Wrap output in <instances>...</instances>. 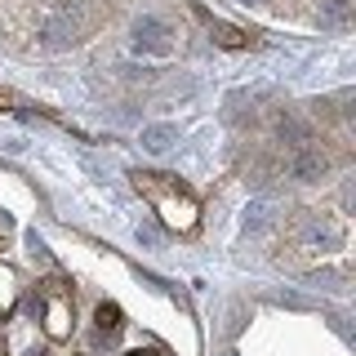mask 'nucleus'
Returning <instances> with one entry per match:
<instances>
[{"instance_id":"1","label":"nucleus","mask_w":356,"mask_h":356,"mask_svg":"<svg viewBox=\"0 0 356 356\" xmlns=\"http://www.w3.org/2000/svg\"><path fill=\"white\" fill-rule=\"evenodd\" d=\"M134 192H138L147 205L156 209V218L165 222L170 232L187 236V232L200 227V200L187 183H178L174 174H156V170H134L129 174Z\"/></svg>"},{"instance_id":"2","label":"nucleus","mask_w":356,"mask_h":356,"mask_svg":"<svg viewBox=\"0 0 356 356\" xmlns=\"http://www.w3.org/2000/svg\"><path fill=\"white\" fill-rule=\"evenodd\" d=\"M36 298H40V330H44V339H49V343H67L72 330H76V298H72V289H67V281H63V276L40 281Z\"/></svg>"},{"instance_id":"3","label":"nucleus","mask_w":356,"mask_h":356,"mask_svg":"<svg viewBox=\"0 0 356 356\" xmlns=\"http://www.w3.org/2000/svg\"><path fill=\"white\" fill-rule=\"evenodd\" d=\"M134 44H138L143 54H156V58H165V54L174 49L170 22H161V18H138V22H134Z\"/></svg>"},{"instance_id":"4","label":"nucleus","mask_w":356,"mask_h":356,"mask_svg":"<svg viewBox=\"0 0 356 356\" xmlns=\"http://www.w3.org/2000/svg\"><path fill=\"white\" fill-rule=\"evenodd\" d=\"M325 170H330L325 152H321V147H312V143H307V147H298V152H289V174H294V178H303V183L321 178Z\"/></svg>"},{"instance_id":"5","label":"nucleus","mask_w":356,"mask_h":356,"mask_svg":"<svg viewBox=\"0 0 356 356\" xmlns=\"http://www.w3.org/2000/svg\"><path fill=\"white\" fill-rule=\"evenodd\" d=\"M209 36H214L218 49H250V44H254L250 31L232 27V22H218V18H209Z\"/></svg>"},{"instance_id":"6","label":"nucleus","mask_w":356,"mask_h":356,"mask_svg":"<svg viewBox=\"0 0 356 356\" xmlns=\"http://www.w3.org/2000/svg\"><path fill=\"white\" fill-rule=\"evenodd\" d=\"M94 325H98V334L116 339V334L125 330V312H120L116 303H98V312H94Z\"/></svg>"},{"instance_id":"7","label":"nucleus","mask_w":356,"mask_h":356,"mask_svg":"<svg viewBox=\"0 0 356 356\" xmlns=\"http://www.w3.org/2000/svg\"><path fill=\"white\" fill-rule=\"evenodd\" d=\"M14 307H18V276H14V267L0 263V321H5Z\"/></svg>"},{"instance_id":"8","label":"nucleus","mask_w":356,"mask_h":356,"mask_svg":"<svg viewBox=\"0 0 356 356\" xmlns=\"http://www.w3.org/2000/svg\"><path fill=\"white\" fill-rule=\"evenodd\" d=\"M170 138H174V129H170V125H156V129L143 134V143H147L152 152H165V147H170Z\"/></svg>"},{"instance_id":"9","label":"nucleus","mask_w":356,"mask_h":356,"mask_svg":"<svg viewBox=\"0 0 356 356\" xmlns=\"http://www.w3.org/2000/svg\"><path fill=\"white\" fill-rule=\"evenodd\" d=\"M18 107H22V98L14 89H0V111H18Z\"/></svg>"},{"instance_id":"10","label":"nucleus","mask_w":356,"mask_h":356,"mask_svg":"<svg viewBox=\"0 0 356 356\" xmlns=\"http://www.w3.org/2000/svg\"><path fill=\"white\" fill-rule=\"evenodd\" d=\"M125 356H170L161 348V343H147V348H134V352H125Z\"/></svg>"},{"instance_id":"11","label":"nucleus","mask_w":356,"mask_h":356,"mask_svg":"<svg viewBox=\"0 0 356 356\" xmlns=\"http://www.w3.org/2000/svg\"><path fill=\"white\" fill-rule=\"evenodd\" d=\"M0 356H5V339H0Z\"/></svg>"}]
</instances>
